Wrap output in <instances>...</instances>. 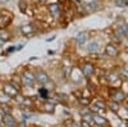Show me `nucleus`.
I'll use <instances>...</instances> for the list:
<instances>
[{"instance_id":"nucleus-24","label":"nucleus","mask_w":128,"mask_h":127,"mask_svg":"<svg viewBox=\"0 0 128 127\" xmlns=\"http://www.w3.org/2000/svg\"><path fill=\"white\" fill-rule=\"evenodd\" d=\"M69 127H81V124H77V123H74V122H72V123L69 124Z\"/></svg>"},{"instance_id":"nucleus-29","label":"nucleus","mask_w":128,"mask_h":127,"mask_svg":"<svg viewBox=\"0 0 128 127\" xmlns=\"http://www.w3.org/2000/svg\"><path fill=\"white\" fill-rule=\"evenodd\" d=\"M0 5H2V4H0Z\"/></svg>"},{"instance_id":"nucleus-27","label":"nucleus","mask_w":128,"mask_h":127,"mask_svg":"<svg viewBox=\"0 0 128 127\" xmlns=\"http://www.w3.org/2000/svg\"><path fill=\"white\" fill-rule=\"evenodd\" d=\"M124 2V5H128V0H123Z\"/></svg>"},{"instance_id":"nucleus-11","label":"nucleus","mask_w":128,"mask_h":127,"mask_svg":"<svg viewBox=\"0 0 128 127\" xmlns=\"http://www.w3.org/2000/svg\"><path fill=\"white\" fill-rule=\"evenodd\" d=\"M106 109V104L102 100H96L95 104L91 107V112H98V110H105Z\"/></svg>"},{"instance_id":"nucleus-6","label":"nucleus","mask_w":128,"mask_h":127,"mask_svg":"<svg viewBox=\"0 0 128 127\" xmlns=\"http://www.w3.org/2000/svg\"><path fill=\"white\" fill-rule=\"evenodd\" d=\"M109 95H110V98L113 99V101H116V103H120V101H123L126 99V94L122 90H119V89L110 90Z\"/></svg>"},{"instance_id":"nucleus-2","label":"nucleus","mask_w":128,"mask_h":127,"mask_svg":"<svg viewBox=\"0 0 128 127\" xmlns=\"http://www.w3.org/2000/svg\"><path fill=\"white\" fill-rule=\"evenodd\" d=\"M36 82V78H35V73L32 72V71H28L26 69L23 73H22V76H20V83L23 85V86H34Z\"/></svg>"},{"instance_id":"nucleus-16","label":"nucleus","mask_w":128,"mask_h":127,"mask_svg":"<svg viewBox=\"0 0 128 127\" xmlns=\"http://www.w3.org/2000/svg\"><path fill=\"white\" fill-rule=\"evenodd\" d=\"M98 49H99V42H96V41H92V42H90V44L87 45V50L90 53L98 51Z\"/></svg>"},{"instance_id":"nucleus-28","label":"nucleus","mask_w":128,"mask_h":127,"mask_svg":"<svg viewBox=\"0 0 128 127\" xmlns=\"http://www.w3.org/2000/svg\"><path fill=\"white\" fill-rule=\"evenodd\" d=\"M127 109H128V107H127Z\"/></svg>"},{"instance_id":"nucleus-12","label":"nucleus","mask_w":128,"mask_h":127,"mask_svg":"<svg viewBox=\"0 0 128 127\" xmlns=\"http://www.w3.org/2000/svg\"><path fill=\"white\" fill-rule=\"evenodd\" d=\"M88 32L87 31H83V32H80L77 36H76V41H77V44H80V45H82V44H84L87 40H88Z\"/></svg>"},{"instance_id":"nucleus-20","label":"nucleus","mask_w":128,"mask_h":127,"mask_svg":"<svg viewBox=\"0 0 128 127\" xmlns=\"http://www.w3.org/2000/svg\"><path fill=\"white\" fill-rule=\"evenodd\" d=\"M26 7H27L26 2H24V0H20V2H19V9L22 10V12L26 13Z\"/></svg>"},{"instance_id":"nucleus-3","label":"nucleus","mask_w":128,"mask_h":127,"mask_svg":"<svg viewBox=\"0 0 128 127\" xmlns=\"http://www.w3.org/2000/svg\"><path fill=\"white\" fill-rule=\"evenodd\" d=\"M2 90L8 95V96H10V98H12V99H14L16 96H17V95L19 94V89L17 87V86H14V85L12 83V82H5L4 85H3V87H2Z\"/></svg>"},{"instance_id":"nucleus-13","label":"nucleus","mask_w":128,"mask_h":127,"mask_svg":"<svg viewBox=\"0 0 128 127\" xmlns=\"http://www.w3.org/2000/svg\"><path fill=\"white\" fill-rule=\"evenodd\" d=\"M108 81L112 85H115L116 82H120V75L116 72H110V75L108 76Z\"/></svg>"},{"instance_id":"nucleus-5","label":"nucleus","mask_w":128,"mask_h":127,"mask_svg":"<svg viewBox=\"0 0 128 127\" xmlns=\"http://www.w3.org/2000/svg\"><path fill=\"white\" fill-rule=\"evenodd\" d=\"M35 73V78H36V82H38L40 85H46L49 81H50V77L49 75L45 72V71H42V69H37Z\"/></svg>"},{"instance_id":"nucleus-9","label":"nucleus","mask_w":128,"mask_h":127,"mask_svg":"<svg viewBox=\"0 0 128 127\" xmlns=\"http://www.w3.org/2000/svg\"><path fill=\"white\" fill-rule=\"evenodd\" d=\"M19 31H20V34H22L23 36H32V35H35V34H36L35 26H34V25H31V23L20 26Z\"/></svg>"},{"instance_id":"nucleus-10","label":"nucleus","mask_w":128,"mask_h":127,"mask_svg":"<svg viewBox=\"0 0 128 127\" xmlns=\"http://www.w3.org/2000/svg\"><path fill=\"white\" fill-rule=\"evenodd\" d=\"M105 54L108 57H110V58H114V57H116L119 54V50L114 44H108L105 46Z\"/></svg>"},{"instance_id":"nucleus-15","label":"nucleus","mask_w":128,"mask_h":127,"mask_svg":"<svg viewBox=\"0 0 128 127\" xmlns=\"http://www.w3.org/2000/svg\"><path fill=\"white\" fill-rule=\"evenodd\" d=\"M44 110L45 112H48V113H52L54 112V108H55V104L54 103H49V101H46L45 104H44Z\"/></svg>"},{"instance_id":"nucleus-14","label":"nucleus","mask_w":128,"mask_h":127,"mask_svg":"<svg viewBox=\"0 0 128 127\" xmlns=\"http://www.w3.org/2000/svg\"><path fill=\"white\" fill-rule=\"evenodd\" d=\"M10 100H12V98L8 96V95H6L3 90H0V105H3V104H9Z\"/></svg>"},{"instance_id":"nucleus-8","label":"nucleus","mask_w":128,"mask_h":127,"mask_svg":"<svg viewBox=\"0 0 128 127\" xmlns=\"http://www.w3.org/2000/svg\"><path fill=\"white\" fill-rule=\"evenodd\" d=\"M81 71H82V75L84 77L90 78V77L94 76V73H95V67H94L92 63H84V64L81 67Z\"/></svg>"},{"instance_id":"nucleus-23","label":"nucleus","mask_w":128,"mask_h":127,"mask_svg":"<svg viewBox=\"0 0 128 127\" xmlns=\"http://www.w3.org/2000/svg\"><path fill=\"white\" fill-rule=\"evenodd\" d=\"M10 2H12V0H0V4H8Z\"/></svg>"},{"instance_id":"nucleus-22","label":"nucleus","mask_w":128,"mask_h":127,"mask_svg":"<svg viewBox=\"0 0 128 127\" xmlns=\"http://www.w3.org/2000/svg\"><path fill=\"white\" fill-rule=\"evenodd\" d=\"M81 127H91V124H90V122L82 119V121H81Z\"/></svg>"},{"instance_id":"nucleus-25","label":"nucleus","mask_w":128,"mask_h":127,"mask_svg":"<svg viewBox=\"0 0 128 127\" xmlns=\"http://www.w3.org/2000/svg\"><path fill=\"white\" fill-rule=\"evenodd\" d=\"M46 2H48V0H36V3H37V4H45Z\"/></svg>"},{"instance_id":"nucleus-19","label":"nucleus","mask_w":128,"mask_h":127,"mask_svg":"<svg viewBox=\"0 0 128 127\" xmlns=\"http://www.w3.org/2000/svg\"><path fill=\"white\" fill-rule=\"evenodd\" d=\"M109 107L112 108V110L113 112H116L119 109V103H116V101H112L110 104H109Z\"/></svg>"},{"instance_id":"nucleus-21","label":"nucleus","mask_w":128,"mask_h":127,"mask_svg":"<svg viewBox=\"0 0 128 127\" xmlns=\"http://www.w3.org/2000/svg\"><path fill=\"white\" fill-rule=\"evenodd\" d=\"M82 119H84V121H87V122H92V121H94V115H92L91 113H90V114H84Z\"/></svg>"},{"instance_id":"nucleus-7","label":"nucleus","mask_w":128,"mask_h":127,"mask_svg":"<svg viewBox=\"0 0 128 127\" xmlns=\"http://www.w3.org/2000/svg\"><path fill=\"white\" fill-rule=\"evenodd\" d=\"M3 124L5 127H17V119L12 115V113H5L3 114Z\"/></svg>"},{"instance_id":"nucleus-1","label":"nucleus","mask_w":128,"mask_h":127,"mask_svg":"<svg viewBox=\"0 0 128 127\" xmlns=\"http://www.w3.org/2000/svg\"><path fill=\"white\" fill-rule=\"evenodd\" d=\"M13 21V13L6 9H0V28L8 27Z\"/></svg>"},{"instance_id":"nucleus-26","label":"nucleus","mask_w":128,"mask_h":127,"mask_svg":"<svg viewBox=\"0 0 128 127\" xmlns=\"http://www.w3.org/2000/svg\"><path fill=\"white\" fill-rule=\"evenodd\" d=\"M66 2H67V0H58V3H59L60 5H62V4H64V3H66Z\"/></svg>"},{"instance_id":"nucleus-17","label":"nucleus","mask_w":128,"mask_h":127,"mask_svg":"<svg viewBox=\"0 0 128 127\" xmlns=\"http://www.w3.org/2000/svg\"><path fill=\"white\" fill-rule=\"evenodd\" d=\"M78 103H80L81 105H83V107H86V105H90L91 99H90V98H84V96H82V98L78 99Z\"/></svg>"},{"instance_id":"nucleus-4","label":"nucleus","mask_w":128,"mask_h":127,"mask_svg":"<svg viewBox=\"0 0 128 127\" xmlns=\"http://www.w3.org/2000/svg\"><path fill=\"white\" fill-rule=\"evenodd\" d=\"M48 12L49 14L52 17V18H60L62 17V7L59 3H52V4H49L48 5Z\"/></svg>"},{"instance_id":"nucleus-18","label":"nucleus","mask_w":128,"mask_h":127,"mask_svg":"<svg viewBox=\"0 0 128 127\" xmlns=\"http://www.w3.org/2000/svg\"><path fill=\"white\" fill-rule=\"evenodd\" d=\"M94 122L98 123V124H105L106 123V121L102 117H100V115H94Z\"/></svg>"}]
</instances>
